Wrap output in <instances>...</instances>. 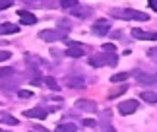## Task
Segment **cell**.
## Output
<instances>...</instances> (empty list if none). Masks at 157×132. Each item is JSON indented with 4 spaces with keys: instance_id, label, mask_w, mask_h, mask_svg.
I'll list each match as a JSON object with an SVG mask.
<instances>
[{
    "instance_id": "cell-15",
    "label": "cell",
    "mask_w": 157,
    "mask_h": 132,
    "mask_svg": "<svg viewBox=\"0 0 157 132\" xmlns=\"http://www.w3.org/2000/svg\"><path fill=\"white\" fill-rule=\"evenodd\" d=\"M56 132H76V124L72 122H64V124H58Z\"/></svg>"
},
{
    "instance_id": "cell-14",
    "label": "cell",
    "mask_w": 157,
    "mask_h": 132,
    "mask_svg": "<svg viewBox=\"0 0 157 132\" xmlns=\"http://www.w3.org/2000/svg\"><path fill=\"white\" fill-rule=\"evenodd\" d=\"M142 99L146 103H157V91H142Z\"/></svg>"
},
{
    "instance_id": "cell-7",
    "label": "cell",
    "mask_w": 157,
    "mask_h": 132,
    "mask_svg": "<svg viewBox=\"0 0 157 132\" xmlns=\"http://www.w3.org/2000/svg\"><path fill=\"white\" fill-rule=\"evenodd\" d=\"M66 55L72 58H82L83 56V47H80L78 43H70V47L66 49Z\"/></svg>"
},
{
    "instance_id": "cell-27",
    "label": "cell",
    "mask_w": 157,
    "mask_h": 132,
    "mask_svg": "<svg viewBox=\"0 0 157 132\" xmlns=\"http://www.w3.org/2000/svg\"><path fill=\"white\" fill-rule=\"evenodd\" d=\"M103 132H117V130H114L113 126H109V124H105V126H103Z\"/></svg>"
},
{
    "instance_id": "cell-24",
    "label": "cell",
    "mask_w": 157,
    "mask_h": 132,
    "mask_svg": "<svg viewBox=\"0 0 157 132\" xmlns=\"http://www.w3.org/2000/svg\"><path fill=\"white\" fill-rule=\"evenodd\" d=\"M12 74H14L12 68H0V76H12Z\"/></svg>"
},
{
    "instance_id": "cell-17",
    "label": "cell",
    "mask_w": 157,
    "mask_h": 132,
    "mask_svg": "<svg viewBox=\"0 0 157 132\" xmlns=\"http://www.w3.org/2000/svg\"><path fill=\"white\" fill-rule=\"evenodd\" d=\"M45 83H47V86H49L51 89H58L56 80H54V78H51V76H47V78H45Z\"/></svg>"
},
{
    "instance_id": "cell-12",
    "label": "cell",
    "mask_w": 157,
    "mask_h": 132,
    "mask_svg": "<svg viewBox=\"0 0 157 132\" xmlns=\"http://www.w3.org/2000/svg\"><path fill=\"white\" fill-rule=\"evenodd\" d=\"M136 80L142 82V83H157V74L151 76V74H136Z\"/></svg>"
},
{
    "instance_id": "cell-3",
    "label": "cell",
    "mask_w": 157,
    "mask_h": 132,
    "mask_svg": "<svg viewBox=\"0 0 157 132\" xmlns=\"http://www.w3.org/2000/svg\"><path fill=\"white\" fill-rule=\"evenodd\" d=\"M89 64L91 66H105V64H117V55H111V56H105V55H97V56H91L89 58Z\"/></svg>"
},
{
    "instance_id": "cell-25",
    "label": "cell",
    "mask_w": 157,
    "mask_h": 132,
    "mask_svg": "<svg viewBox=\"0 0 157 132\" xmlns=\"http://www.w3.org/2000/svg\"><path fill=\"white\" fill-rule=\"evenodd\" d=\"M17 95H20V97H31V91H23V89H21V91H17Z\"/></svg>"
},
{
    "instance_id": "cell-26",
    "label": "cell",
    "mask_w": 157,
    "mask_h": 132,
    "mask_svg": "<svg viewBox=\"0 0 157 132\" xmlns=\"http://www.w3.org/2000/svg\"><path fill=\"white\" fill-rule=\"evenodd\" d=\"M83 124H86V126H95V121H91V118H86V121H83Z\"/></svg>"
},
{
    "instance_id": "cell-5",
    "label": "cell",
    "mask_w": 157,
    "mask_h": 132,
    "mask_svg": "<svg viewBox=\"0 0 157 132\" xmlns=\"http://www.w3.org/2000/svg\"><path fill=\"white\" fill-rule=\"evenodd\" d=\"M132 35L136 39H146V41H157V33H149V31H142V29L134 27L132 29Z\"/></svg>"
},
{
    "instance_id": "cell-10",
    "label": "cell",
    "mask_w": 157,
    "mask_h": 132,
    "mask_svg": "<svg viewBox=\"0 0 157 132\" xmlns=\"http://www.w3.org/2000/svg\"><path fill=\"white\" fill-rule=\"evenodd\" d=\"M76 105H78V109H83V111H89V113H95V111H97L95 103H93V101H87V99H80Z\"/></svg>"
},
{
    "instance_id": "cell-4",
    "label": "cell",
    "mask_w": 157,
    "mask_h": 132,
    "mask_svg": "<svg viewBox=\"0 0 157 132\" xmlns=\"http://www.w3.org/2000/svg\"><path fill=\"white\" fill-rule=\"evenodd\" d=\"M136 109H138V101H136V99L122 101V103L118 105V113H120V115H132Z\"/></svg>"
},
{
    "instance_id": "cell-8",
    "label": "cell",
    "mask_w": 157,
    "mask_h": 132,
    "mask_svg": "<svg viewBox=\"0 0 157 132\" xmlns=\"http://www.w3.org/2000/svg\"><path fill=\"white\" fill-rule=\"evenodd\" d=\"M17 16H20L21 23H25V25H33V23L37 21V17H35L31 12H25V10H20V12H17Z\"/></svg>"
},
{
    "instance_id": "cell-9",
    "label": "cell",
    "mask_w": 157,
    "mask_h": 132,
    "mask_svg": "<svg viewBox=\"0 0 157 132\" xmlns=\"http://www.w3.org/2000/svg\"><path fill=\"white\" fill-rule=\"evenodd\" d=\"M20 31V27L16 25V23H0V35H10V33H17Z\"/></svg>"
},
{
    "instance_id": "cell-1",
    "label": "cell",
    "mask_w": 157,
    "mask_h": 132,
    "mask_svg": "<svg viewBox=\"0 0 157 132\" xmlns=\"http://www.w3.org/2000/svg\"><path fill=\"white\" fill-rule=\"evenodd\" d=\"M113 17H120V20H138V21H147L149 16L138 10H113Z\"/></svg>"
},
{
    "instance_id": "cell-13",
    "label": "cell",
    "mask_w": 157,
    "mask_h": 132,
    "mask_svg": "<svg viewBox=\"0 0 157 132\" xmlns=\"http://www.w3.org/2000/svg\"><path fill=\"white\" fill-rule=\"evenodd\" d=\"M66 83L72 87H82L83 86V78L82 76H68L66 78Z\"/></svg>"
},
{
    "instance_id": "cell-21",
    "label": "cell",
    "mask_w": 157,
    "mask_h": 132,
    "mask_svg": "<svg viewBox=\"0 0 157 132\" xmlns=\"http://www.w3.org/2000/svg\"><path fill=\"white\" fill-rule=\"evenodd\" d=\"M103 51H105V52H114V51H117V47H114L113 43H105V45H103Z\"/></svg>"
},
{
    "instance_id": "cell-22",
    "label": "cell",
    "mask_w": 157,
    "mask_h": 132,
    "mask_svg": "<svg viewBox=\"0 0 157 132\" xmlns=\"http://www.w3.org/2000/svg\"><path fill=\"white\" fill-rule=\"evenodd\" d=\"M12 2H14V0H0V10H6V8H10V6H12Z\"/></svg>"
},
{
    "instance_id": "cell-18",
    "label": "cell",
    "mask_w": 157,
    "mask_h": 132,
    "mask_svg": "<svg viewBox=\"0 0 157 132\" xmlns=\"http://www.w3.org/2000/svg\"><path fill=\"white\" fill-rule=\"evenodd\" d=\"M126 91V86H120V87H117V89H113L111 93H109V97H117V95H122Z\"/></svg>"
},
{
    "instance_id": "cell-16",
    "label": "cell",
    "mask_w": 157,
    "mask_h": 132,
    "mask_svg": "<svg viewBox=\"0 0 157 132\" xmlns=\"http://www.w3.org/2000/svg\"><path fill=\"white\" fill-rule=\"evenodd\" d=\"M124 80H128V74H126V72H120V74H113V76H111V82H113V83L124 82Z\"/></svg>"
},
{
    "instance_id": "cell-19",
    "label": "cell",
    "mask_w": 157,
    "mask_h": 132,
    "mask_svg": "<svg viewBox=\"0 0 157 132\" xmlns=\"http://www.w3.org/2000/svg\"><path fill=\"white\" fill-rule=\"evenodd\" d=\"M2 122H6V124H17V121L14 117H10V115H4L2 117Z\"/></svg>"
},
{
    "instance_id": "cell-2",
    "label": "cell",
    "mask_w": 157,
    "mask_h": 132,
    "mask_svg": "<svg viewBox=\"0 0 157 132\" xmlns=\"http://www.w3.org/2000/svg\"><path fill=\"white\" fill-rule=\"evenodd\" d=\"M66 33H68L66 29H49V31H41V33H39V37L43 39V41H47V43H52V41L62 39Z\"/></svg>"
},
{
    "instance_id": "cell-28",
    "label": "cell",
    "mask_w": 157,
    "mask_h": 132,
    "mask_svg": "<svg viewBox=\"0 0 157 132\" xmlns=\"http://www.w3.org/2000/svg\"><path fill=\"white\" fill-rule=\"evenodd\" d=\"M0 132H6V130H0Z\"/></svg>"
},
{
    "instance_id": "cell-11",
    "label": "cell",
    "mask_w": 157,
    "mask_h": 132,
    "mask_svg": "<svg viewBox=\"0 0 157 132\" xmlns=\"http://www.w3.org/2000/svg\"><path fill=\"white\" fill-rule=\"evenodd\" d=\"M93 33H97V35H105V33H109V21L99 20V21L93 25Z\"/></svg>"
},
{
    "instance_id": "cell-20",
    "label": "cell",
    "mask_w": 157,
    "mask_h": 132,
    "mask_svg": "<svg viewBox=\"0 0 157 132\" xmlns=\"http://www.w3.org/2000/svg\"><path fill=\"white\" fill-rule=\"evenodd\" d=\"M8 58H12V55H10V51H0V62L8 60Z\"/></svg>"
},
{
    "instance_id": "cell-6",
    "label": "cell",
    "mask_w": 157,
    "mask_h": 132,
    "mask_svg": "<svg viewBox=\"0 0 157 132\" xmlns=\"http://www.w3.org/2000/svg\"><path fill=\"white\" fill-rule=\"evenodd\" d=\"M23 117H27V118H43L47 117V111L45 109H41V107H35V109H29V111H23Z\"/></svg>"
},
{
    "instance_id": "cell-23",
    "label": "cell",
    "mask_w": 157,
    "mask_h": 132,
    "mask_svg": "<svg viewBox=\"0 0 157 132\" xmlns=\"http://www.w3.org/2000/svg\"><path fill=\"white\" fill-rule=\"evenodd\" d=\"M60 4L64 8H70V6H76V0H60Z\"/></svg>"
}]
</instances>
